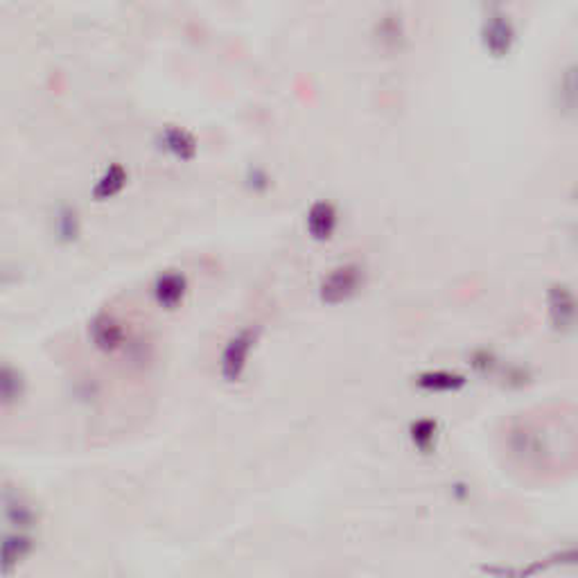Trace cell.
<instances>
[{"mask_svg": "<svg viewBox=\"0 0 578 578\" xmlns=\"http://www.w3.org/2000/svg\"><path fill=\"white\" fill-rule=\"evenodd\" d=\"M260 339V328L247 326L231 335V339L224 344L222 355H219V375L224 382L235 384L244 378L248 369V357Z\"/></svg>", "mask_w": 578, "mask_h": 578, "instance_id": "cell-1", "label": "cell"}, {"mask_svg": "<svg viewBox=\"0 0 578 578\" xmlns=\"http://www.w3.org/2000/svg\"><path fill=\"white\" fill-rule=\"evenodd\" d=\"M366 282V269L360 263H344L337 265L335 269L321 278L319 282V298L328 305H339V303L350 301V298L360 294V289Z\"/></svg>", "mask_w": 578, "mask_h": 578, "instance_id": "cell-2", "label": "cell"}, {"mask_svg": "<svg viewBox=\"0 0 578 578\" xmlns=\"http://www.w3.org/2000/svg\"><path fill=\"white\" fill-rule=\"evenodd\" d=\"M481 44L493 57H506L516 44V25L506 12H491L481 25Z\"/></svg>", "mask_w": 578, "mask_h": 578, "instance_id": "cell-3", "label": "cell"}, {"mask_svg": "<svg viewBox=\"0 0 578 578\" xmlns=\"http://www.w3.org/2000/svg\"><path fill=\"white\" fill-rule=\"evenodd\" d=\"M88 335H91L93 346L98 350H102V353H107V355L125 348L126 330L125 326H122V321L118 319L116 314H111V312H100V314L91 321Z\"/></svg>", "mask_w": 578, "mask_h": 578, "instance_id": "cell-4", "label": "cell"}, {"mask_svg": "<svg viewBox=\"0 0 578 578\" xmlns=\"http://www.w3.org/2000/svg\"><path fill=\"white\" fill-rule=\"evenodd\" d=\"M547 303H550V319L556 330H572L574 319H576V298H574L572 287L565 282L551 285Z\"/></svg>", "mask_w": 578, "mask_h": 578, "instance_id": "cell-5", "label": "cell"}, {"mask_svg": "<svg viewBox=\"0 0 578 578\" xmlns=\"http://www.w3.org/2000/svg\"><path fill=\"white\" fill-rule=\"evenodd\" d=\"M337 224H339V213H337V206L332 201H314L305 215V229L316 242L330 240L337 231Z\"/></svg>", "mask_w": 578, "mask_h": 578, "instance_id": "cell-6", "label": "cell"}, {"mask_svg": "<svg viewBox=\"0 0 578 578\" xmlns=\"http://www.w3.org/2000/svg\"><path fill=\"white\" fill-rule=\"evenodd\" d=\"M35 551V540L28 533H10L0 540V574H14L29 554Z\"/></svg>", "mask_w": 578, "mask_h": 578, "instance_id": "cell-7", "label": "cell"}, {"mask_svg": "<svg viewBox=\"0 0 578 578\" xmlns=\"http://www.w3.org/2000/svg\"><path fill=\"white\" fill-rule=\"evenodd\" d=\"M188 294V278L181 272L160 273L154 282V297L160 307L175 310Z\"/></svg>", "mask_w": 578, "mask_h": 578, "instance_id": "cell-8", "label": "cell"}, {"mask_svg": "<svg viewBox=\"0 0 578 578\" xmlns=\"http://www.w3.org/2000/svg\"><path fill=\"white\" fill-rule=\"evenodd\" d=\"M466 375L457 373V370H425L416 378V384L420 389L427 391V394H452V391H459L466 387Z\"/></svg>", "mask_w": 578, "mask_h": 578, "instance_id": "cell-9", "label": "cell"}, {"mask_svg": "<svg viewBox=\"0 0 578 578\" xmlns=\"http://www.w3.org/2000/svg\"><path fill=\"white\" fill-rule=\"evenodd\" d=\"M160 138H163V147H166L172 156H176V159H195L197 138L190 132H185V129H181V126H167L166 132L160 134Z\"/></svg>", "mask_w": 578, "mask_h": 578, "instance_id": "cell-10", "label": "cell"}, {"mask_svg": "<svg viewBox=\"0 0 578 578\" xmlns=\"http://www.w3.org/2000/svg\"><path fill=\"white\" fill-rule=\"evenodd\" d=\"M25 394V379L14 366L0 364V404L10 407L16 404Z\"/></svg>", "mask_w": 578, "mask_h": 578, "instance_id": "cell-11", "label": "cell"}, {"mask_svg": "<svg viewBox=\"0 0 578 578\" xmlns=\"http://www.w3.org/2000/svg\"><path fill=\"white\" fill-rule=\"evenodd\" d=\"M126 185V170L120 166V163H113L107 170L102 172L95 185H93V195L95 199H109V197L118 195L122 188Z\"/></svg>", "mask_w": 578, "mask_h": 578, "instance_id": "cell-12", "label": "cell"}, {"mask_svg": "<svg viewBox=\"0 0 578 578\" xmlns=\"http://www.w3.org/2000/svg\"><path fill=\"white\" fill-rule=\"evenodd\" d=\"M409 438H411L413 447L420 450V452H432L436 447L438 438V423L432 419H419L413 420L411 427H409Z\"/></svg>", "mask_w": 578, "mask_h": 578, "instance_id": "cell-13", "label": "cell"}, {"mask_svg": "<svg viewBox=\"0 0 578 578\" xmlns=\"http://www.w3.org/2000/svg\"><path fill=\"white\" fill-rule=\"evenodd\" d=\"M379 37H382L384 44H389V41H398L403 39V25H400L398 19H382L379 23Z\"/></svg>", "mask_w": 578, "mask_h": 578, "instance_id": "cell-14", "label": "cell"}]
</instances>
